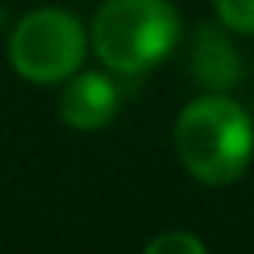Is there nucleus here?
<instances>
[{"instance_id": "obj_1", "label": "nucleus", "mask_w": 254, "mask_h": 254, "mask_svg": "<svg viewBox=\"0 0 254 254\" xmlns=\"http://www.w3.org/2000/svg\"><path fill=\"white\" fill-rule=\"evenodd\" d=\"M174 150L185 171L202 185H230L254 157V122L233 98L212 91L181 108Z\"/></svg>"}, {"instance_id": "obj_2", "label": "nucleus", "mask_w": 254, "mask_h": 254, "mask_svg": "<svg viewBox=\"0 0 254 254\" xmlns=\"http://www.w3.org/2000/svg\"><path fill=\"white\" fill-rule=\"evenodd\" d=\"M181 21L167 0H105L91 25L94 53L115 73H146L178 46Z\"/></svg>"}, {"instance_id": "obj_3", "label": "nucleus", "mask_w": 254, "mask_h": 254, "mask_svg": "<svg viewBox=\"0 0 254 254\" xmlns=\"http://www.w3.org/2000/svg\"><path fill=\"white\" fill-rule=\"evenodd\" d=\"M87 53V35L80 21L60 7L32 11L11 32V63L32 84H63L70 80Z\"/></svg>"}, {"instance_id": "obj_4", "label": "nucleus", "mask_w": 254, "mask_h": 254, "mask_svg": "<svg viewBox=\"0 0 254 254\" xmlns=\"http://www.w3.org/2000/svg\"><path fill=\"white\" fill-rule=\"evenodd\" d=\"M115 112H119V87L105 73L84 70L66 80L60 98V115L66 126L80 132H94V129H105L115 119Z\"/></svg>"}, {"instance_id": "obj_5", "label": "nucleus", "mask_w": 254, "mask_h": 254, "mask_svg": "<svg viewBox=\"0 0 254 254\" xmlns=\"http://www.w3.org/2000/svg\"><path fill=\"white\" fill-rule=\"evenodd\" d=\"M191 73L202 87L226 94L244 80V66H240V53L230 42V35L216 25H202L191 39Z\"/></svg>"}, {"instance_id": "obj_6", "label": "nucleus", "mask_w": 254, "mask_h": 254, "mask_svg": "<svg viewBox=\"0 0 254 254\" xmlns=\"http://www.w3.org/2000/svg\"><path fill=\"white\" fill-rule=\"evenodd\" d=\"M216 14L223 28L237 35H254V0H216Z\"/></svg>"}, {"instance_id": "obj_7", "label": "nucleus", "mask_w": 254, "mask_h": 254, "mask_svg": "<svg viewBox=\"0 0 254 254\" xmlns=\"http://www.w3.org/2000/svg\"><path fill=\"white\" fill-rule=\"evenodd\" d=\"M146 254H205V244L188 230H171L153 237L146 244Z\"/></svg>"}]
</instances>
